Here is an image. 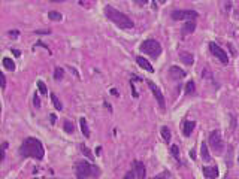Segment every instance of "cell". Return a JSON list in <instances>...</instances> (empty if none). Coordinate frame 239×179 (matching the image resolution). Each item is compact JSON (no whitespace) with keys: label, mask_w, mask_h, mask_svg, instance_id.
Returning a JSON list of instances; mask_svg holds the SVG:
<instances>
[{"label":"cell","mask_w":239,"mask_h":179,"mask_svg":"<svg viewBox=\"0 0 239 179\" xmlns=\"http://www.w3.org/2000/svg\"><path fill=\"white\" fill-rule=\"evenodd\" d=\"M20 155L21 157H32L36 160H42L45 155V149L41 140H37L36 137H27L23 142V145L20 148Z\"/></svg>","instance_id":"obj_1"},{"label":"cell","mask_w":239,"mask_h":179,"mask_svg":"<svg viewBox=\"0 0 239 179\" xmlns=\"http://www.w3.org/2000/svg\"><path fill=\"white\" fill-rule=\"evenodd\" d=\"M37 88H39V91L42 94H46V91H48V88H46V85H45L43 81H37Z\"/></svg>","instance_id":"obj_26"},{"label":"cell","mask_w":239,"mask_h":179,"mask_svg":"<svg viewBox=\"0 0 239 179\" xmlns=\"http://www.w3.org/2000/svg\"><path fill=\"white\" fill-rule=\"evenodd\" d=\"M194 91H196V85H194V82L193 81H188L187 85H185V94H194Z\"/></svg>","instance_id":"obj_20"},{"label":"cell","mask_w":239,"mask_h":179,"mask_svg":"<svg viewBox=\"0 0 239 179\" xmlns=\"http://www.w3.org/2000/svg\"><path fill=\"white\" fill-rule=\"evenodd\" d=\"M111 94H112V96H118V91H117L115 88H112V90H111Z\"/></svg>","instance_id":"obj_36"},{"label":"cell","mask_w":239,"mask_h":179,"mask_svg":"<svg viewBox=\"0 0 239 179\" xmlns=\"http://www.w3.org/2000/svg\"><path fill=\"white\" fill-rule=\"evenodd\" d=\"M200 155H202L203 161H211V154H209V149H208L206 143H202V146H200Z\"/></svg>","instance_id":"obj_16"},{"label":"cell","mask_w":239,"mask_h":179,"mask_svg":"<svg viewBox=\"0 0 239 179\" xmlns=\"http://www.w3.org/2000/svg\"><path fill=\"white\" fill-rule=\"evenodd\" d=\"M36 33L37 34H50L51 30H36Z\"/></svg>","instance_id":"obj_32"},{"label":"cell","mask_w":239,"mask_h":179,"mask_svg":"<svg viewBox=\"0 0 239 179\" xmlns=\"http://www.w3.org/2000/svg\"><path fill=\"white\" fill-rule=\"evenodd\" d=\"M171 152H172V155H173L176 160H179V148H178V146H176V145H172Z\"/></svg>","instance_id":"obj_27"},{"label":"cell","mask_w":239,"mask_h":179,"mask_svg":"<svg viewBox=\"0 0 239 179\" xmlns=\"http://www.w3.org/2000/svg\"><path fill=\"white\" fill-rule=\"evenodd\" d=\"M162 137L164 142H171V131H169V128L167 127H162Z\"/></svg>","instance_id":"obj_21"},{"label":"cell","mask_w":239,"mask_h":179,"mask_svg":"<svg viewBox=\"0 0 239 179\" xmlns=\"http://www.w3.org/2000/svg\"><path fill=\"white\" fill-rule=\"evenodd\" d=\"M9 34H11V36H17V34H18V32H11Z\"/></svg>","instance_id":"obj_40"},{"label":"cell","mask_w":239,"mask_h":179,"mask_svg":"<svg viewBox=\"0 0 239 179\" xmlns=\"http://www.w3.org/2000/svg\"><path fill=\"white\" fill-rule=\"evenodd\" d=\"M124 178H126V179H130V178H132V179H135V178H136V173H135V172L132 170V172H128V173L126 175V176H124Z\"/></svg>","instance_id":"obj_31"},{"label":"cell","mask_w":239,"mask_h":179,"mask_svg":"<svg viewBox=\"0 0 239 179\" xmlns=\"http://www.w3.org/2000/svg\"><path fill=\"white\" fill-rule=\"evenodd\" d=\"M12 54H14L15 57H20V55H21V51H18V49H12Z\"/></svg>","instance_id":"obj_33"},{"label":"cell","mask_w":239,"mask_h":179,"mask_svg":"<svg viewBox=\"0 0 239 179\" xmlns=\"http://www.w3.org/2000/svg\"><path fill=\"white\" fill-rule=\"evenodd\" d=\"M194 126H196V122L194 121H187L185 124H184V127H182V133H184V136H190L191 134V131L194 130Z\"/></svg>","instance_id":"obj_15"},{"label":"cell","mask_w":239,"mask_h":179,"mask_svg":"<svg viewBox=\"0 0 239 179\" xmlns=\"http://www.w3.org/2000/svg\"><path fill=\"white\" fill-rule=\"evenodd\" d=\"M51 100H52V104H54V108H55L57 111H61V109H63V104H61V102L59 100V97H57V96H55L54 93L51 94Z\"/></svg>","instance_id":"obj_19"},{"label":"cell","mask_w":239,"mask_h":179,"mask_svg":"<svg viewBox=\"0 0 239 179\" xmlns=\"http://www.w3.org/2000/svg\"><path fill=\"white\" fill-rule=\"evenodd\" d=\"M3 66H5L6 70H11V72L15 70V63L9 58V57H5V58H3Z\"/></svg>","instance_id":"obj_18"},{"label":"cell","mask_w":239,"mask_h":179,"mask_svg":"<svg viewBox=\"0 0 239 179\" xmlns=\"http://www.w3.org/2000/svg\"><path fill=\"white\" fill-rule=\"evenodd\" d=\"M81 152L84 154V155H85L87 158H90V160H93V158H94V157H93V154H91V151H90V149H88L87 146H81Z\"/></svg>","instance_id":"obj_25"},{"label":"cell","mask_w":239,"mask_h":179,"mask_svg":"<svg viewBox=\"0 0 239 179\" xmlns=\"http://www.w3.org/2000/svg\"><path fill=\"white\" fill-rule=\"evenodd\" d=\"M133 172L136 173V178L142 179L146 176V170H145V166H144V163L136 160V161H133Z\"/></svg>","instance_id":"obj_9"},{"label":"cell","mask_w":239,"mask_h":179,"mask_svg":"<svg viewBox=\"0 0 239 179\" xmlns=\"http://www.w3.org/2000/svg\"><path fill=\"white\" fill-rule=\"evenodd\" d=\"M209 145H211V148L215 151V154H221L223 152V149H224V143H223L221 134H220L218 130H215V131H212V133L209 134Z\"/></svg>","instance_id":"obj_6"},{"label":"cell","mask_w":239,"mask_h":179,"mask_svg":"<svg viewBox=\"0 0 239 179\" xmlns=\"http://www.w3.org/2000/svg\"><path fill=\"white\" fill-rule=\"evenodd\" d=\"M63 76H64V70L57 67L55 69V72H54V78H55L57 81H60V79H63Z\"/></svg>","instance_id":"obj_24"},{"label":"cell","mask_w":239,"mask_h":179,"mask_svg":"<svg viewBox=\"0 0 239 179\" xmlns=\"http://www.w3.org/2000/svg\"><path fill=\"white\" fill-rule=\"evenodd\" d=\"M199 17L196 11H190V9H179V11H173L171 14V18L175 21H182V19H194Z\"/></svg>","instance_id":"obj_5"},{"label":"cell","mask_w":239,"mask_h":179,"mask_svg":"<svg viewBox=\"0 0 239 179\" xmlns=\"http://www.w3.org/2000/svg\"><path fill=\"white\" fill-rule=\"evenodd\" d=\"M209 49H211V52H212L214 55L217 57V58L221 61L223 64H227L229 63V57H227V52L223 49L220 45H217L215 42H211L209 43Z\"/></svg>","instance_id":"obj_7"},{"label":"cell","mask_w":239,"mask_h":179,"mask_svg":"<svg viewBox=\"0 0 239 179\" xmlns=\"http://www.w3.org/2000/svg\"><path fill=\"white\" fill-rule=\"evenodd\" d=\"M136 63L141 66V67L144 69V70H146V72H150V73H153L154 72V67L150 64V61L146 58H144V57H137L136 58Z\"/></svg>","instance_id":"obj_11"},{"label":"cell","mask_w":239,"mask_h":179,"mask_svg":"<svg viewBox=\"0 0 239 179\" xmlns=\"http://www.w3.org/2000/svg\"><path fill=\"white\" fill-rule=\"evenodd\" d=\"M0 78H2V90H5V88H6V76L2 73V75H0Z\"/></svg>","instance_id":"obj_30"},{"label":"cell","mask_w":239,"mask_h":179,"mask_svg":"<svg viewBox=\"0 0 239 179\" xmlns=\"http://www.w3.org/2000/svg\"><path fill=\"white\" fill-rule=\"evenodd\" d=\"M75 172H76V178H99L100 176V169L96 167L94 164L88 161H76L75 164Z\"/></svg>","instance_id":"obj_3"},{"label":"cell","mask_w":239,"mask_h":179,"mask_svg":"<svg viewBox=\"0 0 239 179\" xmlns=\"http://www.w3.org/2000/svg\"><path fill=\"white\" fill-rule=\"evenodd\" d=\"M194 30H196V23H194V19H187V23H185L184 27H182V34H184V36H185V34H191Z\"/></svg>","instance_id":"obj_12"},{"label":"cell","mask_w":239,"mask_h":179,"mask_svg":"<svg viewBox=\"0 0 239 179\" xmlns=\"http://www.w3.org/2000/svg\"><path fill=\"white\" fill-rule=\"evenodd\" d=\"M169 76L172 79H175V81H178V79H182V78L185 76V72L182 69H179V66H172L169 69Z\"/></svg>","instance_id":"obj_10"},{"label":"cell","mask_w":239,"mask_h":179,"mask_svg":"<svg viewBox=\"0 0 239 179\" xmlns=\"http://www.w3.org/2000/svg\"><path fill=\"white\" fill-rule=\"evenodd\" d=\"M202 76L205 78V76H208V78H211V73H209V70H205L203 73H202Z\"/></svg>","instance_id":"obj_35"},{"label":"cell","mask_w":239,"mask_h":179,"mask_svg":"<svg viewBox=\"0 0 239 179\" xmlns=\"http://www.w3.org/2000/svg\"><path fill=\"white\" fill-rule=\"evenodd\" d=\"M54 122H55V115L51 113V124H54Z\"/></svg>","instance_id":"obj_37"},{"label":"cell","mask_w":239,"mask_h":179,"mask_svg":"<svg viewBox=\"0 0 239 179\" xmlns=\"http://www.w3.org/2000/svg\"><path fill=\"white\" fill-rule=\"evenodd\" d=\"M48 18L52 19V21H60L61 19V14L60 12H55V11H51V12H48Z\"/></svg>","instance_id":"obj_23"},{"label":"cell","mask_w":239,"mask_h":179,"mask_svg":"<svg viewBox=\"0 0 239 179\" xmlns=\"http://www.w3.org/2000/svg\"><path fill=\"white\" fill-rule=\"evenodd\" d=\"M63 128H64V131H66V133H69V134H72V133L75 131V127H73V124H72L70 121H64V126H63Z\"/></svg>","instance_id":"obj_22"},{"label":"cell","mask_w":239,"mask_h":179,"mask_svg":"<svg viewBox=\"0 0 239 179\" xmlns=\"http://www.w3.org/2000/svg\"><path fill=\"white\" fill-rule=\"evenodd\" d=\"M79 124H81V130H82V133H84V137H90V128L87 126L85 118L79 119Z\"/></svg>","instance_id":"obj_17"},{"label":"cell","mask_w":239,"mask_h":179,"mask_svg":"<svg viewBox=\"0 0 239 179\" xmlns=\"http://www.w3.org/2000/svg\"><path fill=\"white\" fill-rule=\"evenodd\" d=\"M6 149H8V142H3V143H2V157H0V161H3V160H5Z\"/></svg>","instance_id":"obj_28"},{"label":"cell","mask_w":239,"mask_h":179,"mask_svg":"<svg viewBox=\"0 0 239 179\" xmlns=\"http://www.w3.org/2000/svg\"><path fill=\"white\" fill-rule=\"evenodd\" d=\"M179 60L184 63V64H187V66H191L193 63H194V57H193V54H190V52H179Z\"/></svg>","instance_id":"obj_13"},{"label":"cell","mask_w":239,"mask_h":179,"mask_svg":"<svg viewBox=\"0 0 239 179\" xmlns=\"http://www.w3.org/2000/svg\"><path fill=\"white\" fill-rule=\"evenodd\" d=\"M159 2H160V3H164V2H166V0H159Z\"/></svg>","instance_id":"obj_41"},{"label":"cell","mask_w":239,"mask_h":179,"mask_svg":"<svg viewBox=\"0 0 239 179\" xmlns=\"http://www.w3.org/2000/svg\"><path fill=\"white\" fill-rule=\"evenodd\" d=\"M50 2H52V3H60V2H66V0H50Z\"/></svg>","instance_id":"obj_39"},{"label":"cell","mask_w":239,"mask_h":179,"mask_svg":"<svg viewBox=\"0 0 239 179\" xmlns=\"http://www.w3.org/2000/svg\"><path fill=\"white\" fill-rule=\"evenodd\" d=\"M139 49L144 52V54H148L150 57L157 58L162 54V45L157 42L155 39H146V40H144V42L141 43Z\"/></svg>","instance_id":"obj_4"},{"label":"cell","mask_w":239,"mask_h":179,"mask_svg":"<svg viewBox=\"0 0 239 179\" xmlns=\"http://www.w3.org/2000/svg\"><path fill=\"white\" fill-rule=\"evenodd\" d=\"M33 104L36 106V108H41V100H39L37 94H34V97H33Z\"/></svg>","instance_id":"obj_29"},{"label":"cell","mask_w":239,"mask_h":179,"mask_svg":"<svg viewBox=\"0 0 239 179\" xmlns=\"http://www.w3.org/2000/svg\"><path fill=\"white\" fill-rule=\"evenodd\" d=\"M136 3H139V5H146L148 3V0H135Z\"/></svg>","instance_id":"obj_34"},{"label":"cell","mask_w":239,"mask_h":179,"mask_svg":"<svg viewBox=\"0 0 239 179\" xmlns=\"http://www.w3.org/2000/svg\"><path fill=\"white\" fill-rule=\"evenodd\" d=\"M238 161H239V158H238Z\"/></svg>","instance_id":"obj_42"},{"label":"cell","mask_w":239,"mask_h":179,"mask_svg":"<svg viewBox=\"0 0 239 179\" xmlns=\"http://www.w3.org/2000/svg\"><path fill=\"white\" fill-rule=\"evenodd\" d=\"M105 15L108 17L109 21H112L115 26L120 27V28H123V30H130V28H133V26H135L133 21H132L126 14L120 12V11H117L115 8H112V6H106V8H105Z\"/></svg>","instance_id":"obj_2"},{"label":"cell","mask_w":239,"mask_h":179,"mask_svg":"<svg viewBox=\"0 0 239 179\" xmlns=\"http://www.w3.org/2000/svg\"><path fill=\"white\" fill-rule=\"evenodd\" d=\"M148 84V87H150V90L153 91V94H154V97H155V100L159 102V106L162 108V109H164V106H166V103H164V96L162 94V91H160V88L154 84L153 81H148L146 82Z\"/></svg>","instance_id":"obj_8"},{"label":"cell","mask_w":239,"mask_h":179,"mask_svg":"<svg viewBox=\"0 0 239 179\" xmlns=\"http://www.w3.org/2000/svg\"><path fill=\"white\" fill-rule=\"evenodd\" d=\"M190 157H191V158H196V152H194V151H191V152H190Z\"/></svg>","instance_id":"obj_38"},{"label":"cell","mask_w":239,"mask_h":179,"mask_svg":"<svg viewBox=\"0 0 239 179\" xmlns=\"http://www.w3.org/2000/svg\"><path fill=\"white\" fill-rule=\"evenodd\" d=\"M202 172H203V176L205 178H218V169L217 167H203L202 169Z\"/></svg>","instance_id":"obj_14"}]
</instances>
